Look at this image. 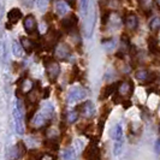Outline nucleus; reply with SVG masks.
Wrapping results in <instances>:
<instances>
[{"label":"nucleus","instance_id":"f257e3e1","mask_svg":"<svg viewBox=\"0 0 160 160\" xmlns=\"http://www.w3.org/2000/svg\"><path fill=\"white\" fill-rule=\"evenodd\" d=\"M53 113H54V108H53L52 104H46L41 108L40 112H38L35 114V117H34V119H32V124H34L36 128L43 127L48 120L53 117Z\"/></svg>","mask_w":160,"mask_h":160},{"label":"nucleus","instance_id":"f03ea898","mask_svg":"<svg viewBox=\"0 0 160 160\" xmlns=\"http://www.w3.org/2000/svg\"><path fill=\"white\" fill-rule=\"evenodd\" d=\"M84 96H86V90L82 87H72L68 94V102L75 104L82 99H84Z\"/></svg>","mask_w":160,"mask_h":160},{"label":"nucleus","instance_id":"7ed1b4c3","mask_svg":"<svg viewBox=\"0 0 160 160\" xmlns=\"http://www.w3.org/2000/svg\"><path fill=\"white\" fill-rule=\"evenodd\" d=\"M27 152L25 149V146L23 142H18L16 146L11 147L10 151H8V159L10 160H17L19 158H22L24 154Z\"/></svg>","mask_w":160,"mask_h":160},{"label":"nucleus","instance_id":"20e7f679","mask_svg":"<svg viewBox=\"0 0 160 160\" xmlns=\"http://www.w3.org/2000/svg\"><path fill=\"white\" fill-rule=\"evenodd\" d=\"M13 119H15V125H16V131L18 135L24 134V122H23V112L21 107H17L13 110Z\"/></svg>","mask_w":160,"mask_h":160},{"label":"nucleus","instance_id":"39448f33","mask_svg":"<svg viewBox=\"0 0 160 160\" xmlns=\"http://www.w3.org/2000/svg\"><path fill=\"white\" fill-rule=\"evenodd\" d=\"M135 77H136L138 81L144 82V83H148V84H151V83H153L154 81L157 80L155 73L148 71V70H137V71L135 72Z\"/></svg>","mask_w":160,"mask_h":160},{"label":"nucleus","instance_id":"423d86ee","mask_svg":"<svg viewBox=\"0 0 160 160\" xmlns=\"http://www.w3.org/2000/svg\"><path fill=\"white\" fill-rule=\"evenodd\" d=\"M23 25H24L25 32H28V34H34V32H36V29H38L36 19H35V17L32 16V15H30V16H27L24 18Z\"/></svg>","mask_w":160,"mask_h":160},{"label":"nucleus","instance_id":"0eeeda50","mask_svg":"<svg viewBox=\"0 0 160 160\" xmlns=\"http://www.w3.org/2000/svg\"><path fill=\"white\" fill-rule=\"evenodd\" d=\"M78 110L87 118H90V117H93L95 114V106H94V104L92 101H86L84 104H82L78 107Z\"/></svg>","mask_w":160,"mask_h":160},{"label":"nucleus","instance_id":"6e6552de","mask_svg":"<svg viewBox=\"0 0 160 160\" xmlns=\"http://www.w3.org/2000/svg\"><path fill=\"white\" fill-rule=\"evenodd\" d=\"M59 73H60V66H59V64L56 63V62H51L47 65V75L48 77H49V80L52 81V82H54L58 78Z\"/></svg>","mask_w":160,"mask_h":160},{"label":"nucleus","instance_id":"1a4fd4ad","mask_svg":"<svg viewBox=\"0 0 160 160\" xmlns=\"http://www.w3.org/2000/svg\"><path fill=\"white\" fill-rule=\"evenodd\" d=\"M134 93V84L132 82L129 80L125 82H122L119 84V88H118V94L119 95H131Z\"/></svg>","mask_w":160,"mask_h":160},{"label":"nucleus","instance_id":"9d476101","mask_svg":"<svg viewBox=\"0 0 160 160\" xmlns=\"http://www.w3.org/2000/svg\"><path fill=\"white\" fill-rule=\"evenodd\" d=\"M77 23H78V18L75 16V15H70V16L66 17V18H63V21H62V27H63L64 29L70 32V30L76 28Z\"/></svg>","mask_w":160,"mask_h":160},{"label":"nucleus","instance_id":"9b49d317","mask_svg":"<svg viewBox=\"0 0 160 160\" xmlns=\"http://www.w3.org/2000/svg\"><path fill=\"white\" fill-rule=\"evenodd\" d=\"M124 22L127 28H129L130 30H135L137 27H138V18L134 12H129L127 13V16L124 18Z\"/></svg>","mask_w":160,"mask_h":160},{"label":"nucleus","instance_id":"f8f14e48","mask_svg":"<svg viewBox=\"0 0 160 160\" xmlns=\"http://www.w3.org/2000/svg\"><path fill=\"white\" fill-rule=\"evenodd\" d=\"M21 17H22V12H21V10L19 8H12V10H10L8 13V21L11 22L12 24H16L19 19H21Z\"/></svg>","mask_w":160,"mask_h":160},{"label":"nucleus","instance_id":"ddd939ff","mask_svg":"<svg viewBox=\"0 0 160 160\" xmlns=\"http://www.w3.org/2000/svg\"><path fill=\"white\" fill-rule=\"evenodd\" d=\"M117 87H118V83H112V84H108V86H106L102 90V94H101V99L104 100L106 98H108V96L113 95L114 93H116V90H117Z\"/></svg>","mask_w":160,"mask_h":160},{"label":"nucleus","instance_id":"4468645a","mask_svg":"<svg viewBox=\"0 0 160 160\" xmlns=\"http://www.w3.org/2000/svg\"><path fill=\"white\" fill-rule=\"evenodd\" d=\"M56 11L59 16H64V15L68 13V11H69V6H68V4L65 1L59 0V1L56 2Z\"/></svg>","mask_w":160,"mask_h":160},{"label":"nucleus","instance_id":"2eb2a0df","mask_svg":"<svg viewBox=\"0 0 160 160\" xmlns=\"http://www.w3.org/2000/svg\"><path fill=\"white\" fill-rule=\"evenodd\" d=\"M70 53H71L70 47L68 45H65V43H62L57 48V56L60 57V58H66V57L70 56Z\"/></svg>","mask_w":160,"mask_h":160},{"label":"nucleus","instance_id":"dca6fc26","mask_svg":"<svg viewBox=\"0 0 160 160\" xmlns=\"http://www.w3.org/2000/svg\"><path fill=\"white\" fill-rule=\"evenodd\" d=\"M19 43H21L22 48H23V49H25V52H28V53L32 52V49H34V47H35L34 42H32V40H29L28 38H22Z\"/></svg>","mask_w":160,"mask_h":160},{"label":"nucleus","instance_id":"f3484780","mask_svg":"<svg viewBox=\"0 0 160 160\" xmlns=\"http://www.w3.org/2000/svg\"><path fill=\"white\" fill-rule=\"evenodd\" d=\"M147 43H148L149 51H151L152 53H154V54H157L158 51H159V48H158V40H157L154 36H149V38L147 39Z\"/></svg>","mask_w":160,"mask_h":160},{"label":"nucleus","instance_id":"a211bd4d","mask_svg":"<svg viewBox=\"0 0 160 160\" xmlns=\"http://www.w3.org/2000/svg\"><path fill=\"white\" fill-rule=\"evenodd\" d=\"M122 136H123V129H122V125H120V124L114 125V128L112 129V132H111V137H112L113 140L118 141V140H122Z\"/></svg>","mask_w":160,"mask_h":160},{"label":"nucleus","instance_id":"6ab92c4d","mask_svg":"<svg viewBox=\"0 0 160 160\" xmlns=\"http://www.w3.org/2000/svg\"><path fill=\"white\" fill-rule=\"evenodd\" d=\"M63 159L64 160H76V153L73 151V148L69 147L63 152Z\"/></svg>","mask_w":160,"mask_h":160},{"label":"nucleus","instance_id":"aec40b11","mask_svg":"<svg viewBox=\"0 0 160 160\" xmlns=\"http://www.w3.org/2000/svg\"><path fill=\"white\" fill-rule=\"evenodd\" d=\"M12 52H13V54L16 57H18V58H21V57L23 56V48H22L19 42H17V41H13V42H12Z\"/></svg>","mask_w":160,"mask_h":160},{"label":"nucleus","instance_id":"412c9836","mask_svg":"<svg viewBox=\"0 0 160 160\" xmlns=\"http://www.w3.org/2000/svg\"><path fill=\"white\" fill-rule=\"evenodd\" d=\"M160 28V18L159 17H154L151 19V22H149V29L152 30V32H155V30H158Z\"/></svg>","mask_w":160,"mask_h":160},{"label":"nucleus","instance_id":"4be33fe9","mask_svg":"<svg viewBox=\"0 0 160 160\" xmlns=\"http://www.w3.org/2000/svg\"><path fill=\"white\" fill-rule=\"evenodd\" d=\"M6 52H8V49H6L5 43L2 41H0V60L1 62H5L6 60Z\"/></svg>","mask_w":160,"mask_h":160},{"label":"nucleus","instance_id":"5701e85b","mask_svg":"<svg viewBox=\"0 0 160 160\" xmlns=\"http://www.w3.org/2000/svg\"><path fill=\"white\" fill-rule=\"evenodd\" d=\"M78 119V112L77 111H72V112L68 113V122L69 123H75L76 120Z\"/></svg>","mask_w":160,"mask_h":160},{"label":"nucleus","instance_id":"b1692460","mask_svg":"<svg viewBox=\"0 0 160 160\" xmlns=\"http://www.w3.org/2000/svg\"><path fill=\"white\" fill-rule=\"evenodd\" d=\"M122 146H123V141L122 140H118V141H116V143H114V148H113V153H114V155H118L122 151Z\"/></svg>","mask_w":160,"mask_h":160},{"label":"nucleus","instance_id":"393cba45","mask_svg":"<svg viewBox=\"0 0 160 160\" xmlns=\"http://www.w3.org/2000/svg\"><path fill=\"white\" fill-rule=\"evenodd\" d=\"M102 43H104V47L106 49H112L114 47V45H116V41L113 39H107L106 41H102Z\"/></svg>","mask_w":160,"mask_h":160},{"label":"nucleus","instance_id":"a878e982","mask_svg":"<svg viewBox=\"0 0 160 160\" xmlns=\"http://www.w3.org/2000/svg\"><path fill=\"white\" fill-rule=\"evenodd\" d=\"M88 4H89V0H81V10H82L83 16H86V15H87V11H88Z\"/></svg>","mask_w":160,"mask_h":160},{"label":"nucleus","instance_id":"bb28decb","mask_svg":"<svg viewBox=\"0 0 160 160\" xmlns=\"http://www.w3.org/2000/svg\"><path fill=\"white\" fill-rule=\"evenodd\" d=\"M48 2H49V0H38V6L41 11H45L48 8Z\"/></svg>","mask_w":160,"mask_h":160},{"label":"nucleus","instance_id":"cd10ccee","mask_svg":"<svg viewBox=\"0 0 160 160\" xmlns=\"http://www.w3.org/2000/svg\"><path fill=\"white\" fill-rule=\"evenodd\" d=\"M46 146H47L48 148H51V149H58V143H57L56 140H49L48 142H46Z\"/></svg>","mask_w":160,"mask_h":160},{"label":"nucleus","instance_id":"c85d7f7f","mask_svg":"<svg viewBox=\"0 0 160 160\" xmlns=\"http://www.w3.org/2000/svg\"><path fill=\"white\" fill-rule=\"evenodd\" d=\"M110 16H111L110 12H105L104 15H102V17H101V24H102V25H105V24L110 21Z\"/></svg>","mask_w":160,"mask_h":160},{"label":"nucleus","instance_id":"c756f323","mask_svg":"<svg viewBox=\"0 0 160 160\" xmlns=\"http://www.w3.org/2000/svg\"><path fill=\"white\" fill-rule=\"evenodd\" d=\"M22 4H23L25 8H32L34 6V0H22Z\"/></svg>","mask_w":160,"mask_h":160},{"label":"nucleus","instance_id":"7c9ffc66","mask_svg":"<svg viewBox=\"0 0 160 160\" xmlns=\"http://www.w3.org/2000/svg\"><path fill=\"white\" fill-rule=\"evenodd\" d=\"M122 104H123V107H124V110H128L129 107H131V105H132L130 100H124Z\"/></svg>","mask_w":160,"mask_h":160},{"label":"nucleus","instance_id":"2f4dec72","mask_svg":"<svg viewBox=\"0 0 160 160\" xmlns=\"http://www.w3.org/2000/svg\"><path fill=\"white\" fill-rule=\"evenodd\" d=\"M155 151H157V153L160 152V138L159 140H157V143H155Z\"/></svg>","mask_w":160,"mask_h":160},{"label":"nucleus","instance_id":"473e14b6","mask_svg":"<svg viewBox=\"0 0 160 160\" xmlns=\"http://www.w3.org/2000/svg\"><path fill=\"white\" fill-rule=\"evenodd\" d=\"M159 132H160V123H159Z\"/></svg>","mask_w":160,"mask_h":160},{"label":"nucleus","instance_id":"72a5a7b5","mask_svg":"<svg viewBox=\"0 0 160 160\" xmlns=\"http://www.w3.org/2000/svg\"><path fill=\"white\" fill-rule=\"evenodd\" d=\"M157 1H158V2H159V4H160V0H157Z\"/></svg>","mask_w":160,"mask_h":160}]
</instances>
